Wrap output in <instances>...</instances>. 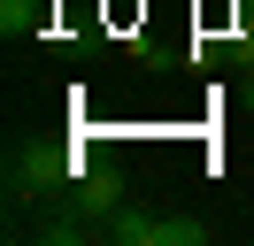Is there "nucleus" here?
<instances>
[{"label":"nucleus","instance_id":"obj_5","mask_svg":"<svg viewBox=\"0 0 254 246\" xmlns=\"http://www.w3.org/2000/svg\"><path fill=\"white\" fill-rule=\"evenodd\" d=\"M247 108H254V69H247Z\"/></svg>","mask_w":254,"mask_h":246},{"label":"nucleus","instance_id":"obj_2","mask_svg":"<svg viewBox=\"0 0 254 246\" xmlns=\"http://www.w3.org/2000/svg\"><path fill=\"white\" fill-rule=\"evenodd\" d=\"M100 239H108V246H200L208 223H192V215H139V208H116Z\"/></svg>","mask_w":254,"mask_h":246},{"label":"nucleus","instance_id":"obj_1","mask_svg":"<svg viewBox=\"0 0 254 246\" xmlns=\"http://www.w3.org/2000/svg\"><path fill=\"white\" fill-rule=\"evenodd\" d=\"M69 146H54V138H16L8 146V200L16 208H31V200H62L69 192Z\"/></svg>","mask_w":254,"mask_h":246},{"label":"nucleus","instance_id":"obj_3","mask_svg":"<svg viewBox=\"0 0 254 246\" xmlns=\"http://www.w3.org/2000/svg\"><path fill=\"white\" fill-rule=\"evenodd\" d=\"M62 200H69V208H77V215H85L93 231H108V215L124 208V184H116V177H77V184H69Z\"/></svg>","mask_w":254,"mask_h":246},{"label":"nucleus","instance_id":"obj_4","mask_svg":"<svg viewBox=\"0 0 254 246\" xmlns=\"http://www.w3.org/2000/svg\"><path fill=\"white\" fill-rule=\"evenodd\" d=\"M39 23H47V0H0V31L8 39H31Z\"/></svg>","mask_w":254,"mask_h":246}]
</instances>
